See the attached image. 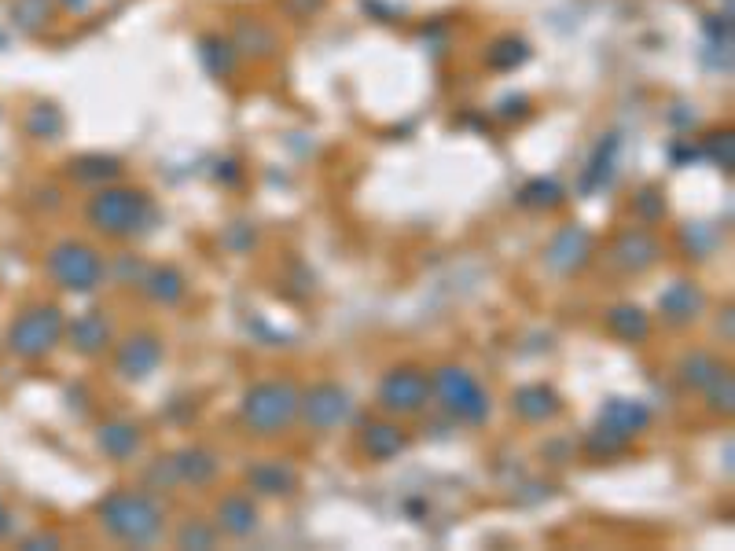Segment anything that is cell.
<instances>
[{"label":"cell","mask_w":735,"mask_h":551,"mask_svg":"<svg viewBox=\"0 0 735 551\" xmlns=\"http://www.w3.org/2000/svg\"><path fill=\"white\" fill-rule=\"evenodd\" d=\"M103 526L111 529L118 540L129 544H144L162 529V511L159 504L144 493H111L100 504Z\"/></svg>","instance_id":"6da1fadb"},{"label":"cell","mask_w":735,"mask_h":551,"mask_svg":"<svg viewBox=\"0 0 735 551\" xmlns=\"http://www.w3.org/2000/svg\"><path fill=\"white\" fill-rule=\"evenodd\" d=\"M298 390L291 383H258L243 397V419L258 434H276V430L291 427L298 416Z\"/></svg>","instance_id":"7a4b0ae2"},{"label":"cell","mask_w":735,"mask_h":551,"mask_svg":"<svg viewBox=\"0 0 735 551\" xmlns=\"http://www.w3.org/2000/svg\"><path fill=\"white\" fill-rule=\"evenodd\" d=\"M151 217V203L144 192H129V188H111L100 192L89 206V221L107 236H129L136 228H144Z\"/></svg>","instance_id":"3957f363"},{"label":"cell","mask_w":735,"mask_h":551,"mask_svg":"<svg viewBox=\"0 0 735 551\" xmlns=\"http://www.w3.org/2000/svg\"><path fill=\"white\" fill-rule=\"evenodd\" d=\"M434 390H438L441 405L449 408L456 419H467V423H482L489 416V397L486 390L478 386V379L464 368H441L434 375Z\"/></svg>","instance_id":"277c9868"},{"label":"cell","mask_w":735,"mask_h":551,"mask_svg":"<svg viewBox=\"0 0 735 551\" xmlns=\"http://www.w3.org/2000/svg\"><path fill=\"white\" fill-rule=\"evenodd\" d=\"M48 272L59 280V287L67 291H92L103 280V261L100 254L85 243H59L48 258Z\"/></svg>","instance_id":"5b68a950"},{"label":"cell","mask_w":735,"mask_h":551,"mask_svg":"<svg viewBox=\"0 0 735 551\" xmlns=\"http://www.w3.org/2000/svg\"><path fill=\"white\" fill-rule=\"evenodd\" d=\"M59 331H63V320H59L56 305H41V309H30L15 320L12 327V349L19 357H41L59 342Z\"/></svg>","instance_id":"8992f818"},{"label":"cell","mask_w":735,"mask_h":551,"mask_svg":"<svg viewBox=\"0 0 735 551\" xmlns=\"http://www.w3.org/2000/svg\"><path fill=\"white\" fill-rule=\"evenodd\" d=\"M430 383L419 368H397L379 383V405L386 412H419L427 405Z\"/></svg>","instance_id":"52a82bcc"},{"label":"cell","mask_w":735,"mask_h":551,"mask_svg":"<svg viewBox=\"0 0 735 551\" xmlns=\"http://www.w3.org/2000/svg\"><path fill=\"white\" fill-rule=\"evenodd\" d=\"M647 419H651V412H647L640 401H625V397L607 401V408H603V416H600V438H607L603 449H618V445H625L636 430L647 427Z\"/></svg>","instance_id":"ba28073f"},{"label":"cell","mask_w":735,"mask_h":551,"mask_svg":"<svg viewBox=\"0 0 735 551\" xmlns=\"http://www.w3.org/2000/svg\"><path fill=\"white\" fill-rule=\"evenodd\" d=\"M298 405H302V412H306L309 427H317V430L339 427L342 419L350 416V397H346V390H339L335 383L313 386Z\"/></svg>","instance_id":"9c48e42d"},{"label":"cell","mask_w":735,"mask_h":551,"mask_svg":"<svg viewBox=\"0 0 735 551\" xmlns=\"http://www.w3.org/2000/svg\"><path fill=\"white\" fill-rule=\"evenodd\" d=\"M162 360V342L151 335H136L129 342H122L118 349V372L125 379H147V375L159 368Z\"/></svg>","instance_id":"30bf717a"},{"label":"cell","mask_w":735,"mask_h":551,"mask_svg":"<svg viewBox=\"0 0 735 551\" xmlns=\"http://www.w3.org/2000/svg\"><path fill=\"white\" fill-rule=\"evenodd\" d=\"M588 243H592V239H588V232L581 225L563 228V232L555 236L552 247H548V265H552V269H559V272L577 269V265L585 261V254H588Z\"/></svg>","instance_id":"8fae6325"},{"label":"cell","mask_w":735,"mask_h":551,"mask_svg":"<svg viewBox=\"0 0 735 551\" xmlns=\"http://www.w3.org/2000/svg\"><path fill=\"white\" fill-rule=\"evenodd\" d=\"M658 305H662V313L673 320V324H684V320H695L702 309V291L699 287H691V283H673L662 298H658Z\"/></svg>","instance_id":"7c38bea8"},{"label":"cell","mask_w":735,"mask_h":551,"mask_svg":"<svg viewBox=\"0 0 735 551\" xmlns=\"http://www.w3.org/2000/svg\"><path fill=\"white\" fill-rule=\"evenodd\" d=\"M70 338H74V346L81 349V353H100L107 342H111V324L103 320L100 313H85L74 320V327H70Z\"/></svg>","instance_id":"4fadbf2b"},{"label":"cell","mask_w":735,"mask_h":551,"mask_svg":"<svg viewBox=\"0 0 735 551\" xmlns=\"http://www.w3.org/2000/svg\"><path fill=\"white\" fill-rule=\"evenodd\" d=\"M217 522H221L225 533L243 537V533H250V529L258 526V511H254V504H250L247 496H228L225 504L217 507Z\"/></svg>","instance_id":"5bb4252c"},{"label":"cell","mask_w":735,"mask_h":551,"mask_svg":"<svg viewBox=\"0 0 735 551\" xmlns=\"http://www.w3.org/2000/svg\"><path fill=\"white\" fill-rule=\"evenodd\" d=\"M250 485L265 496H276V493H291L294 485H298V474L287 467V463H258L254 471H250Z\"/></svg>","instance_id":"9a60e30c"},{"label":"cell","mask_w":735,"mask_h":551,"mask_svg":"<svg viewBox=\"0 0 735 551\" xmlns=\"http://www.w3.org/2000/svg\"><path fill=\"white\" fill-rule=\"evenodd\" d=\"M515 412L526 419H552L559 412V397L548 386H526L515 394Z\"/></svg>","instance_id":"2e32d148"},{"label":"cell","mask_w":735,"mask_h":551,"mask_svg":"<svg viewBox=\"0 0 735 551\" xmlns=\"http://www.w3.org/2000/svg\"><path fill=\"white\" fill-rule=\"evenodd\" d=\"M100 449L107 452V456H114V460H129V456L140 449V434H136V427H129V423H111V427H103V434H100Z\"/></svg>","instance_id":"e0dca14e"},{"label":"cell","mask_w":735,"mask_h":551,"mask_svg":"<svg viewBox=\"0 0 735 551\" xmlns=\"http://www.w3.org/2000/svg\"><path fill=\"white\" fill-rule=\"evenodd\" d=\"M607 324H611L614 335L629 338V342H640V338H647V331H651V324H647V316L636 309V305H618V309H611V316H607Z\"/></svg>","instance_id":"ac0fdd59"},{"label":"cell","mask_w":735,"mask_h":551,"mask_svg":"<svg viewBox=\"0 0 735 551\" xmlns=\"http://www.w3.org/2000/svg\"><path fill=\"white\" fill-rule=\"evenodd\" d=\"M173 467H177V474H181L184 482H192V485L210 482L217 474V460L210 452H181V456L173 460Z\"/></svg>","instance_id":"d6986e66"},{"label":"cell","mask_w":735,"mask_h":551,"mask_svg":"<svg viewBox=\"0 0 735 551\" xmlns=\"http://www.w3.org/2000/svg\"><path fill=\"white\" fill-rule=\"evenodd\" d=\"M364 445H368V452H372L375 460H390V456H397V452L405 449V434H401L397 427H386V423H379V427L368 430Z\"/></svg>","instance_id":"ffe728a7"},{"label":"cell","mask_w":735,"mask_h":551,"mask_svg":"<svg viewBox=\"0 0 735 551\" xmlns=\"http://www.w3.org/2000/svg\"><path fill=\"white\" fill-rule=\"evenodd\" d=\"M658 254L655 239L644 236V232H633V236L622 239V247H618V258L625 261V265H633V269H644V265H651Z\"/></svg>","instance_id":"44dd1931"},{"label":"cell","mask_w":735,"mask_h":551,"mask_svg":"<svg viewBox=\"0 0 735 551\" xmlns=\"http://www.w3.org/2000/svg\"><path fill=\"white\" fill-rule=\"evenodd\" d=\"M147 291H151V298L155 302H177L184 294V280L177 269H155L151 276H147Z\"/></svg>","instance_id":"7402d4cb"},{"label":"cell","mask_w":735,"mask_h":551,"mask_svg":"<svg viewBox=\"0 0 735 551\" xmlns=\"http://www.w3.org/2000/svg\"><path fill=\"white\" fill-rule=\"evenodd\" d=\"M684 379L695 386H706V383H717L721 379V368L713 364L710 357H691L688 360V372H684Z\"/></svg>","instance_id":"603a6c76"},{"label":"cell","mask_w":735,"mask_h":551,"mask_svg":"<svg viewBox=\"0 0 735 551\" xmlns=\"http://www.w3.org/2000/svg\"><path fill=\"white\" fill-rule=\"evenodd\" d=\"M559 188H555L552 180H548V184H541V180H537V184H530V188H526V192H522V199H526V203H533V206H552V203H559Z\"/></svg>","instance_id":"cb8c5ba5"},{"label":"cell","mask_w":735,"mask_h":551,"mask_svg":"<svg viewBox=\"0 0 735 551\" xmlns=\"http://www.w3.org/2000/svg\"><path fill=\"white\" fill-rule=\"evenodd\" d=\"M181 544L188 548V544H195V548H210L214 544V533L210 529H199V526H188L181 533Z\"/></svg>","instance_id":"d4e9b609"},{"label":"cell","mask_w":735,"mask_h":551,"mask_svg":"<svg viewBox=\"0 0 735 551\" xmlns=\"http://www.w3.org/2000/svg\"><path fill=\"white\" fill-rule=\"evenodd\" d=\"M8 529V515H4V507H0V533Z\"/></svg>","instance_id":"484cf974"}]
</instances>
